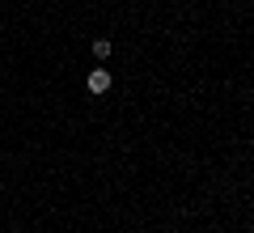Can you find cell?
Listing matches in <instances>:
<instances>
[{
  "mask_svg": "<svg viewBox=\"0 0 254 233\" xmlns=\"http://www.w3.org/2000/svg\"><path fill=\"white\" fill-rule=\"evenodd\" d=\"M110 89V72L106 68H93L89 72V93H106Z\"/></svg>",
  "mask_w": 254,
  "mask_h": 233,
  "instance_id": "cell-1",
  "label": "cell"
},
{
  "mask_svg": "<svg viewBox=\"0 0 254 233\" xmlns=\"http://www.w3.org/2000/svg\"><path fill=\"white\" fill-rule=\"evenodd\" d=\"M93 55H98V60H106V55H110V43H106V38H98V43H93Z\"/></svg>",
  "mask_w": 254,
  "mask_h": 233,
  "instance_id": "cell-2",
  "label": "cell"
}]
</instances>
